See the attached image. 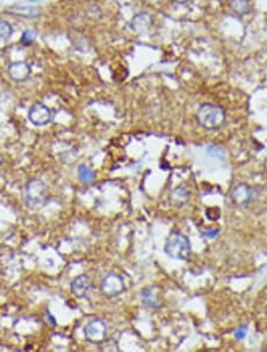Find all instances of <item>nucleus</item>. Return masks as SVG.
Wrapping results in <instances>:
<instances>
[{
	"label": "nucleus",
	"mask_w": 267,
	"mask_h": 352,
	"mask_svg": "<svg viewBox=\"0 0 267 352\" xmlns=\"http://www.w3.org/2000/svg\"><path fill=\"white\" fill-rule=\"evenodd\" d=\"M197 122L202 126L203 128L214 131L219 129L225 125L226 121V112L225 109L220 106L213 104H204L199 108L196 113Z\"/></svg>",
	"instance_id": "1"
},
{
	"label": "nucleus",
	"mask_w": 267,
	"mask_h": 352,
	"mask_svg": "<svg viewBox=\"0 0 267 352\" xmlns=\"http://www.w3.org/2000/svg\"><path fill=\"white\" fill-rule=\"evenodd\" d=\"M165 253L177 260H188L191 254L189 238L180 231H172L165 242Z\"/></svg>",
	"instance_id": "2"
},
{
	"label": "nucleus",
	"mask_w": 267,
	"mask_h": 352,
	"mask_svg": "<svg viewBox=\"0 0 267 352\" xmlns=\"http://www.w3.org/2000/svg\"><path fill=\"white\" fill-rule=\"evenodd\" d=\"M48 199V188L41 179H31L25 185L24 202L26 207L38 209L45 204Z\"/></svg>",
	"instance_id": "3"
},
{
	"label": "nucleus",
	"mask_w": 267,
	"mask_h": 352,
	"mask_svg": "<svg viewBox=\"0 0 267 352\" xmlns=\"http://www.w3.org/2000/svg\"><path fill=\"white\" fill-rule=\"evenodd\" d=\"M108 336V326L102 319H93L85 325L84 327V337L89 343L92 344H101L107 339Z\"/></svg>",
	"instance_id": "4"
},
{
	"label": "nucleus",
	"mask_w": 267,
	"mask_h": 352,
	"mask_svg": "<svg viewBox=\"0 0 267 352\" xmlns=\"http://www.w3.org/2000/svg\"><path fill=\"white\" fill-rule=\"evenodd\" d=\"M100 290L107 298H114L120 295L125 291L124 279L115 273H110L102 279Z\"/></svg>",
	"instance_id": "5"
},
{
	"label": "nucleus",
	"mask_w": 267,
	"mask_h": 352,
	"mask_svg": "<svg viewBox=\"0 0 267 352\" xmlns=\"http://www.w3.org/2000/svg\"><path fill=\"white\" fill-rule=\"evenodd\" d=\"M29 120L35 126H45L50 124L52 120V113L50 108L43 104H36L30 108Z\"/></svg>",
	"instance_id": "6"
},
{
	"label": "nucleus",
	"mask_w": 267,
	"mask_h": 352,
	"mask_svg": "<svg viewBox=\"0 0 267 352\" xmlns=\"http://www.w3.org/2000/svg\"><path fill=\"white\" fill-rule=\"evenodd\" d=\"M232 199L236 205L240 207H245L249 204L253 199V190L246 184H237L236 187L233 188L232 190Z\"/></svg>",
	"instance_id": "7"
},
{
	"label": "nucleus",
	"mask_w": 267,
	"mask_h": 352,
	"mask_svg": "<svg viewBox=\"0 0 267 352\" xmlns=\"http://www.w3.org/2000/svg\"><path fill=\"white\" fill-rule=\"evenodd\" d=\"M92 287H93V284H92L91 278L84 274L78 275L70 284L71 293L76 298H84L92 290Z\"/></svg>",
	"instance_id": "8"
},
{
	"label": "nucleus",
	"mask_w": 267,
	"mask_h": 352,
	"mask_svg": "<svg viewBox=\"0 0 267 352\" xmlns=\"http://www.w3.org/2000/svg\"><path fill=\"white\" fill-rule=\"evenodd\" d=\"M30 66L24 62H16L12 63L9 68V75L11 76V78L15 81L22 82L25 81L30 75Z\"/></svg>",
	"instance_id": "9"
},
{
	"label": "nucleus",
	"mask_w": 267,
	"mask_h": 352,
	"mask_svg": "<svg viewBox=\"0 0 267 352\" xmlns=\"http://www.w3.org/2000/svg\"><path fill=\"white\" fill-rule=\"evenodd\" d=\"M189 190L184 187V185H180L176 189H173L172 192L170 194V203L176 208L183 207L187 203L188 199H189Z\"/></svg>",
	"instance_id": "10"
},
{
	"label": "nucleus",
	"mask_w": 267,
	"mask_h": 352,
	"mask_svg": "<svg viewBox=\"0 0 267 352\" xmlns=\"http://www.w3.org/2000/svg\"><path fill=\"white\" fill-rule=\"evenodd\" d=\"M152 25V19L147 13H139L132 19V28L137 32H145Z\"/></svg>",
	"instance_id": "11"
},
{
	"label": "nucleus",
	"mask_w": 267,
	"mask_h": 352,
	"mask_svg": "<svg viewBox=\"0 0 267 352\" xmlns=\"http://www.w3.org/2000/svg\"><path fill=\"white\" fill-rule=\"evenodd\" d=\"M141 301L145 306L158 308L160 306L159 300H158V295L154 293L152 287H146L141 291Z\"/></svg>",
	"instance_id": "12"
},
{
	"label": "nucleus",
	"mask_w": 267,
	"mask_h": 352,
	"mask_svg": "<svg viewBox=\"0 0 267 352\" xmlns=\"http://www.w3.org/2000/svg\"><path fill=\"white\" fill-rule=\"evenodd\" d=\"M9 13L16 16L26 17V18H35L39 15V11L36 8H30V6H12L9 9Z\"/></svg>",
	"instance_id": "13"
},
{
	"label": "nucleus",
	"mask_w": 267,
	"mask_h": 352,
	"mask_svg": "<svg viewBox=\"0 0 267 352\" xmlns=\"http://www.w3.org/2000/svg\"><path fill=\"white\" fill-rule=\"evenodd\" d=\"M229 8L239 16H246L250 12L249 0H229Z\"/></svg>",
	"instance_id": "14"
},
{
	"label": "nucleus",
	"mask_w": 267,
	"mask_h": 352,
	"mask_svg": "<svg viewBox=\"0 0 267 352\" xmlns=\"http://www.w3.org/2000/svg\"><path fill=\"white\" fill-rule=\"evenodd\" d=\"M77 177L83 184H92L95 181L97 174H95V172L89 166L82 164L77 168Z\"/></svg>",
	"instance_id": "15"
},
{
	"label": "nucleus",
	"mask_w": 267,
	"mask_h": 352,
	"mask_svg": "<svg viewBox=\"0 0 267 352\" xmlns=\"http://www.w3.org/2000/svg\"><path fill=\"white\" fill-rule=\"evenodd\" d=\"M12 35V26L8 22L0 21V38H9Z\"/></svg>",
	"instance_id": "16"
},
{
	"label": "nucleus",
	"mask_w": 267,
	"mask_h": 352,
	"mask_svg": "<svg viewBox=\"0 0 267 352\" xmlns=\"http://www.w3.org/2000/svg\"><path fill=\"white\" fill-rule=\"evenodd\" d=\"M208 153L219 159H225L226 157L225 151H223L221 147H219V146H210V147L208 148Z\"/></svg>",
	"instance_id": "17"
},
{
	"label": "nucleus",
	"mask_w": 267,
	"mask_h": 352,
	"mask_svg": "<svg viewBox=\"0 0 267 352\" xmlns=\"http://www.w3.org/2000/svg\"><path fill=\"white\" fill-rule=\"evenodd\" d=\"M34 39H35V33L31 32V31H28V32H25L24 35H23L22 42L25 43V44H29V43H31L32 41H34Z\"/></svg>",
	"instance_id": "18"
},
{
	"label": "nucleus",
	"mask_w": 267,
	"mask_h": 352,
	"mask_svg": "<svg viewBox=\"0 0 267 352\" xmlns=\"http://www.w3.org/2000/svg\"><path fill=\"white\" fill-rule=\"evenodd\" d=\"M247 336V326H241L240 328H237L235 332V337L237 339H243Z\"/></svg>",
	"instance_id": "19"
},
{
	"label": "nucleus",
	"mask_w": 267,
	"mask_h": 352,
	"mask_svg": "<svg viewBox=\"0 0 267 352\" xmlns=\"http://www.w3.org/2000/svg\"><path fill=\"white\" fill-rule=\"evenodd\" d=\"M217 234H219V230H217V229H215V230H210V231L203 232V236H206V237H210V238H213V237H215Z\"/></svg>",
	"instance_id": "20"
},
{
	"label": "nucleus",
	"mask_w": 267,
	"mask_h": 352,
	"mask_svg": "<svg viewBox=\"0 0 267 352\" xmlns=\"http://www.w3.org/2000/svg\"><path fill=\"white\" fill-rule=\"evenodd\" d=\"M45 315H47V319L50 321L51 326H56V320H55V318L51 315L50 312H47V313H45Z\"/></svg>",
	"instance_id": "21"
},
{
	"label": "nucleus",
	"mask_w": 267,
	"mask_h": 352,
	"mask_svg": "<svg viewBox=\"0 0 267 352\" xmlns=\"http://www.w3.org/2000/svg\"><path fill=\"white\" fill-rule=\"evenodd\" d=\"M172 2L177 3V4H186V3L189 2V0H172Z\"/></svg>",
	"instance_id": "22"
}]
</instances>
